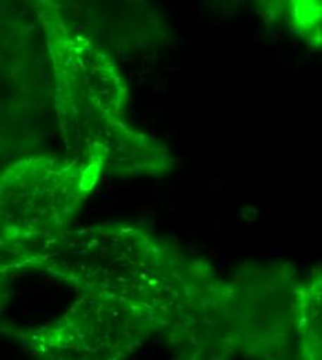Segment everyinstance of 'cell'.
<instances>
[{
	"label": "cell",
	"mask_w": 322,
	"mask_h": 360,
	"mask_svg": "<svg viewBox=\"0 0 322 360\" xmlns=\"http://www.w3.org/2000/svg\"><path fill=\"white\" fill-rule=\"evenodd\" d=\"M306 351L310 360H322V273L299 292Z\"/></svg>",
	"instance_id": "1"
},
{
	"label": "cell",
	"mask_w": 322,
	"mask_h": 360,
	"mask_svg": "<svg viewBox=\"0 0 322 360\" xmlns=\"http://www.w3.org/2000/svg\"><path fill=\"white\" fill-rule=\"evenodd\" d=\"M293 4V28L307 42L322 49V1H296Z\"/></svg>",
	"instance_id": "2"
}]
</instances>
